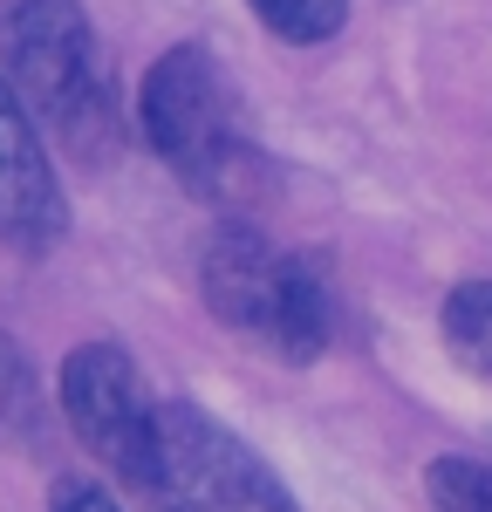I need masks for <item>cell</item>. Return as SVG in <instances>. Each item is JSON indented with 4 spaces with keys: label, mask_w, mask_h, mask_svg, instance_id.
Wrapping results in <instances>:
<instances>
[{
    "label": "cell",
    "mask_w": 492,
    "mask_h": 512,
    "mask_svg": "<svg viewBox=\"0 0 492 512\" xmlns=\"http://www.w3.org/2000/svg\"><path fill=\"white\" fill-rule=\"evenodd\" d=\"M0 76L82 171L117 164L123 110L82 0H0Z\"/></svg>",
    "instance_id": "cell-1"
},
{
    "label": "cell",
    "mask_w": 492,
    "mask_h": 512,
    "mask_svg": "<svg viewBox=\"0 0 492 512\" xmlns=\"http://www.w3.org/2000/svg\"><path fill=\"white\" fill-rule=\"evenodd\" d=\"M137 123L151 137V151L171 164V178L199 198H233L260 171L240 89L226 76V62L199 41H178L151 62L144 96H137Z\"/></svg>",
    "instance_id": "cell-2"
},
{
    "label": "cell",
    "mask_w": 492,
    "mask_h": 512,
    "mask_svg": "<svg viewBox=\"0 0 492 512\" xmlns=\"http://www.w3.org/2000/svg\"><path fill=\"white\" fill-rule=\"evenodd\" d=\"M199 287H205V308L260 355L315 362L328 349V328H335L328 280L315 274V260L287 253L260 226H219L205 239Z\"/></svg>",
    "instance_id": "cell-3"
},
{
    "label": "cell",
    "mask_w": 492,
    "mask_h": 512,
    "mask_svg": "<svg viewBox=\"0 0 492 512\" xmlns=\"http://www.w3.org/2000/svg\"><path fill=\"white\" fill-rule=\"evenodd\" d=\"M137 499L151 512H301L281 472L240 431L205 417L192 396H164L158 451H151Z\"/></svg>",
    "instance_id": "cell-4"
},
{
    "label": "cell",
    "mask_w": 492,
    "mask_h": 512,
    "mask_svg": "<svg viewBox=\"0 0 492 512\" xmlns=\"http://www.w3.org/2000/svg\"><path fill=\"white\" fill-rule=\"evenodd\" d=\"M62 417L82 437V451H96L110 472L137 492L151 472V451H158V410L164 396L144 383V369L130 362L123 342H76L62 355Z\"/></svg>",
    "instance_id": "cell-5"
},
{
    "label": "cell",
    "mask_w": 492,
    "mask_h": 512,
    "mask_svg": "<svg viewBox=\"0 0 492 512\" xmlns=\"http://www.w3.org/2000/svg\"><path fill=\"white\" fill-rule=\"evenodd\" d=\"M0 239L14 253H55L69 239V192L48 164L35 110L14 96V82L0 76Z\"/></svg>",
    "instance_id": "cell-6"
},
{
    "label": "cell",
    "mask_w": 492,
    "mask_h": 512,
    "mask_svg": "<svg viewBox=\"0 0 492 512\" xmlns=\"http://www.w3.org/2000/svg\"><path fill=\"white\" fill-rule=\"evenodd\" d=\"M438 328H445L451 362L492 383V280H458L438 308Z\"/></svg>",
    "instance_id": "cell-7"
},
{
    "label": "cell",
    "mask_w": 492,
    "mask_h": 512,
    "mask_svg": "<svg viewBox=\"0 0 492 512\" xmlns=\"http://www.w3.org/2000/svg\"><path fill=\"white\" fill-rule=\"evenodd\" d=\"M424 499H431V512H492V465L465 458V451H445L424 472Z\"/></svg>",
    "instance_id": "cell-8"
},
{
    "label": "cell",
    "mask_w": 492,
    "mask_h": 512,
    "mask_svg": "<svg viewBox=\"0 0 492 512\" xmlns=\"http://www.w3.org/2000/svg\"><path fill=\"white\" fill-rule=\"evenodd\" d=\"M267 28L294 48H308V41H328L342 21H349V0H246Z\"/></svg>",
    "instance_id": "cell-9"
},
{
    "label": "cell",
    "mask_w": 492,
    "mask_h": 512,
    "mask_svg": "<svg viewBox=\"0 0 492 512\" xmlns=\"http://www.w3.org/2000/svg\"><path fill=\"white\" fill-rule=\"evenodd\" d=\"M55 512H117V499L96 478H62L55 485Z\"/></svg>",
    "instance_id": "cell-10"
},
{
    "label": "cell",
    "mask_w": 492,
    "mask_h": 512,
    "mask_svg": "<svg viewBox=\"0 0 492 512\" xmlns=\"http://www.w3.org/2000/svg\"><path fill=\"white\" fill-rule=\"evenodd\" d=\"M0 362H7V342H0Z\"/></svg>",
    "instance_id": "cell-11"
}]
</instances>
